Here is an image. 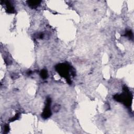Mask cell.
Here are the masks:
<instances>
[{
	"mask_svg": "<svg viewBox=\"0 0 134 134\" xmlns=\"http://www.w3.org/2000/svg\"><path fill=\"white\" fill-rule=\"evenodd\" d=\"M56 69L60 76L67 80L69 84L71 83L70 72L72 70H71V67L69 64L66 63L59 64L56 67Z\"/></svg>",
	"mask_w": 134,
	"mask_h": 134,
	"instance_id": "cell-1",
	"label": "cell"
},
{
	"mask_svg": "<svg viewBox=\"0 0 134 134\" xmlns=\"http://www.w3.org/2000/svg\"><path fill=\"white\" fill-rule=\"evenodd\" d=\"M124 92L123 94L120 95H116L114 96V99L118 102H122L125 105L130 106L132 101L133 96L129 92L127 88H125Z\"/></svg>",
	"mask_w": 134,
	"mask_h": 134,
	"instance_id": "cell-2",
	"label": "cell"
},
{
	"mask_svg": "<svg viewBox=\"0 0 134 134\" xmlns=\"http://www.w3.org/2000/svg\"><path fill=\"white\" fill-rule=\"evenodd\" d=\"M51 98H48L46 101V104L45 106L44 111L42 112L41 116L43 118L47 119L50 117L51 115V111L50 109V105H51Z\"/></svg>",
	"mask_w": 134,
	"mask_h": 134,
	"instance_id": "cell-3",
	"label": "cell"
},
{
	"mask_svg": "<svg viewBox=\"0 0 134 134\" xmlns=\"http://www.w3.org/2000/svg\"><path fill=\"white\" fill-rule=\"evenodd\" d=\"M5 3L6 4V10L8 13H13L14 12V7H13L12 4L10 3V2L6 1L5 2Z\"/></svg>",
	"mask_w": 134,
	"mask_h": 134,
	"instance_id": "cell-4",
	"label": "cell"
},
{
	"mask_svg": "<svg viewBox=\"0 0 134 134\" xmlns=\"http://www.w3.org/2000/svg\"><path fill=\"white\" fill-rule=\"evenodd\" d=\"M41 2L40 1H27V3L30 7L35 8L37 7Z\"/></svg>",
	"mask_w": 134,
	"mask_h": 134,
	"instance_id": "cell-5",
	"label": "cell"
},
{
	"mask_svg": "<svg viewBox=\"0 0 134 134\" xmlns=\"http://www.w3.org/2000/svg\"><path fill=\"white\" fill-rule=\"evenodd\" d=\"M41 77H42V79H45L46 78H47V77H48V72H47V71L45 69H43L40 72V74Z\"/></svg>",
	"mask_w": 134,
	"mask_h": 134,
	"instance_id": "cell-6",
	"label": "cell"
},
{
	"mask_svg": "<svg viewBox=\"0 0 134 134\" xmlns=\"http://www.w3.org/2000/svg\"><path fill=\"white\" fill-rule=\"evenodd\" d=\"M126 36H128V37H129L130 38L133 39V32L131 31H127V32L126 33Z\"/></svg>",
	"mask_w": 134,
	"mask_h": 134,
	"instance_id": "cell-7",
	"label": "cell"
},
{
	"mask_svg": "<svg viewBox=\"0 0 134 134\" xmlns=\"http://www.w3.org/2000/svg\"><path fill=\"white\" fill-rule=\"evenodd\" d=\"M5 131H6V132H8V131H9V127H8V126H6L5 127Z\"/></svg>",
	"mask_w": 134,
	"mask_h": 134,
	"instance_id": "cell-8",
	"label": "cell"
}]
</instances>
